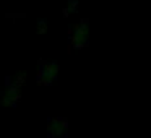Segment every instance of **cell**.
<instances>
[{
	"instance_id": "6da1fadb",
	"label": "cell",
	"mask_w": 151,
	"mask_h": 138,
	"mask_svg": "<svg viewBox=\"0 0 151 138\" xmlns=\"http://www.w3.org/2000/svg\"><path fill=\"white\" fill-rule=\"evenodd\" d=\"M68 39H70V46L75 47V49H83V47L88 46V42H89L88 20H80L78 23L70 26Z\"/></svg>"
},
{
	"instance_id": "7a4b0ae2",
	"label": "cell",
	"mask_w": 151,
	"mask_h": 138,
	"mask_svg": "<svg viewBox=\"0 0 151 138\" xmlns=\"http://www.w3.org/2000/svg\"><path fill=\"white\" fill-rule=\"evenodd\" d=\"M57 75H59V65L55 62H42L37 73V83L47 86L57 78Z\"/></svg>"
},
{
	"instance_id": "3957f363",
	"label": "cell",
	"mask_w": 151,
	"mask_h": 138,
	"mask_svg": "<svg viewBox=\"0 0 151 138\" xmlns=\"http://www.w3.org/2000/svg\"><path fill=\"white\" fill-rule=\"evenodd\" d=\"M67 128H68V122L63 117H55L47 120V132L50 137H65Z\"/></svg>"
},
{
	"instance_id": "277c9868",
	"label": "cell",
	"mask_w": 151,
	"mask_h": 138,
	"mask_svg": "<svg viewBox=\"0 0 151 138\" xmlns=\"http://www.w3.org/2000/svg\"><path fill=\"white\" fill-rule=\"evenodd\" d=\"M7 85H8L7 89H5L4 94H2V102H4V106L13 107V106H17L21 99V88H18V86L12 85V83H8V81H7Z\"/></svg>"
},
{
	"instance_id": "5b68a950",
	"label": "cell",
	"mask_w": 151,
	"mask_h": 138,
	"mask_svg": "<svg viewBox=\"0 0 151 138\" xmlns=\"http://www.w3.org/2000/svg\"><path fill=\"white\" fill-rule=\"evenodd\" d=\"M76 7H78V0H68V7H67V10H65V15L76 12Z\"/></svg>"
},
{
	"instance_id": "8992f818",
	"label": "cell",
	"mask_w": 151,
	"mask_h": 138,
	"mask_svg": "<svg viewBox=\"0 0 151 138\" xmlns=\"http://www.w3.org/2000/svg\"><path fill=\"white\" fill-rule=\"evenodd\" d=\"M37 31H39V34H44L47 31V21L46 20H39V21H37Z\"/></svg>"
}]
</instances>
